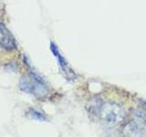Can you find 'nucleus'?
<instances>
[{
  "instance_id": "nucleus-4",
  "label": "nucleus",
  "mask_w": 146,
  "mask_h": 137,
  "mask_svg": "<svg viewBox=\"0 0 146 137\" xmlns=\"http://www.w3.org/2000/svg\"><path fill=\"white\" fill-rule=\"evenodd\" d=\"M0 47L7 51H13L17 48V41L14 36L1 23H0Z\"/></svg>"
},
{
  "instance_id": "nucleus-8",
  "label": "nucleus",
  "mask_w": 146,
  "mask_h": 137,
  "mask_svg": "<svg viewBox=\"0 0 146 137\" xmlns=\"http://www.w3.org/2000/svg\"><path fill=\"white\" fill-rule=\"evenodd\" d=\"M106 137H124V135H121V134H110Z\"/></svg>"
},
{
  "instance_id": "nucleus-6",
  "label": "nucleus",
  "mask_w": 146,
  "mask_h": 137,
  "mask_svg": "<svg viewBox=\"0 0 146 137\" xmlns=\"http://www.w3.org/2000/svg\"><path fill=\"white\" fill-rule=\"evenodd\" d=\"M132 115L134 116L135 119L144 122L146 124V102L141 103L139 106L133 108Z\"/></svg>"
},
{
  "instance_id": "nucleus-1",
  "label": "nucleus",
  "mask_w": 146,
  "mask_h": 137,
  "mask_svg": "<svg viewBox=\"0 0 146 137\" xmlns=\"http://www.w3.org/2000/svg\"><path fill=\"white\" fill-rule=\"evenodd\" d=\"M88 110L104 126L109 128L121 124L126 117L124 108L114 100L100 102L98 100H92V102L89 104Z\"/></svg>"
},
{
  "instance_id": "nucleus-5",
  "label": "nucleus",
  "mask_w": 146,
  "mask_h": 137,
  "mask_svg": "<svg viewBox=\"0 0 146 137\" xmlns=\"http://www.w3.org/2000/svg\"><path fill=\"white\" fill-rule=\"evenodd\" d=\"M35 80L31 77H23L19 81V88L22 91L33 94Z\"/></svg>"
},
{
  "instance_id": "nucleus-2",
  "label": "nucleus",
  "mask_w": 146,
  "mask_h": 137,
  "mask_svg": "<svg viewBox=\"0 0 146 137\" xmlns=\"http://www.w3.org/2000/svg\"><path fill=\"white\" fill-rule=\"evenodd\" d=\"M124 137H146V124L137 119H132L123 126Z\"/></svg>"
},
{
  "instance_id": "nucleus-7",
  "label": "nucleus",
  "mask_w": 146,
  "mask_h": 137,
  "mask_svg": "<svg viewBox=\"0 0 146 137\" xmlns=\"http://www.w3.org/2000/svg\"><path fill=\"white\" fill-rule=\"evenodd\" d=\"M27 114L29 115L30 118L32 119H35V120H38V121H46V115L42 112L36 110L35 108H29L27 110Z\"/></svg>"
},
{
  "instance_id": "nucleus-3",
  "label": "nucleus",
  "mask_w": 146,
  "mask_h": 137,
  "mask_svg": "<svg viewBox=\"0 0 146 137\" xmlns=\"http://www.w3.org/2000/svg\"><path fill=\"white\" fill-rule=\"evenodd\" d=\"M50 49H51V52L55 56V58L57 59V61H58V62L59 64V66H60L61 70H62V71L64 73V75H65V77L67 78V79L70 80L76 79L75 72L72 70V68L70 67V65H68L67 59L61 54V52L59 51L58 46L55 44L54 42L50 43Z\"/></svg>"
}]
</instances>
